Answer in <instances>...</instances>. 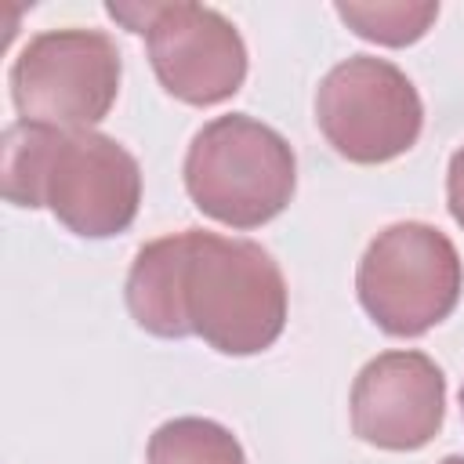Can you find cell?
<instances>
[{
  "label": "cell",
  "mask_w": 464,
  "mask_h": 464,
  "mask_svg": "<svg viewBox=\"0 0 464 464\" xmlns=\"http://www.w3.org/2000/svg\"><path fill=\"white\" fill-rule=\"evenodd\" d=\"M315 123L337 156L352 163H388L402 156L424 123L410 76L370 54L334 65L315 91Z\"/></svg>",
  "instance_id": "8992f818"
},
{
  "label": "cell",
  "mask_w": 464,
  "mask_h": 464,
  "mask_svg": "<svg viewBox=\"0 0 464 464\" xmlns=\"http://www.w3.org/2000/svg\"><path fill=\"white\" fill-rule=\"evenodd\" d=\"M439 464H464V457H442Z\"/></svg>",
  "instance_id": "4fadbf2b"
},
{
  "label": "cell",
  "mask_w": 464,
  "mask_h": 464,
  "mask_svg": "<svg viewBox=\"0 0 464 464\" xmlns=\"http://www.w3.org/2000/svg\"><path fill=\"white\" fill-rule=\"evenodd\" d=\"M446 199H450V214H453V221L464 228V149H457L453 160H450Z\"/></svg>",
  "instance_id": "7c38bea8"
},
{
  "label": "cell",
  "mask_w": 464,
  "mask_h": 464,
  "mask_svg": "<svg viewBox=\"0 0 464 464\" xmlns=\"http://www.w3.org/2000/svg\"><path fill=\"white\" fill-rule=\"evenodd\" d=\"M141 203L138 160L98 130L54 127L36 174V207L76 236L105 239L123 232Z\"/></svg>",
  "instance_id": "52a82bcc"
},
{
  "label": "cell",
  "mask_w": 464,
  "mask_h": 464,
  "mask_svg": "<svg viewBox=\"0 0 464 464\" xmlns=\"http://www.w3.org/2000/svg\"><path fill=\"white\" fill-rule=\"evenodd\" d=\"M337 14L355 29L362 40L384 44V47H406L420 40L431 22L439 18V4H337Z\"/></svg>",
  "instance_id": "8fae6325"
},
{
  "label": "cell",
  "mask_w": 464,
  "mask_h": 464,
  "mask_svg": "<svg viewBox=\"0 0 464 464\" xmlns=\"http://www.w3.org/2000/svg\"><path fill=\"white\" fill-rule=\"evenodd\" d=\"M460 286L457 246L424 221H399L377 232L355 272L366 315L392 337H417L439 326L457 308Z\"/></svg>",
  "instance_id": "3957f363"
},
{
  "label": "cell",
  "mask_w": 464,
  "mask_h": 464,
  "mask_svg": "<svg viewBox=\"0 0 464 464\" xmlns=\"http://www.w3.org/2000/svg\"><path fill=\"white\" fill-rule=\"evenodd\" d=\"M294 185L297 160L286 138L243 112L210 120L185 156L192 203L232 228H257L283 214Z\"/></svg>",
  "instance_id": "7a4b0ae2"
},
{
  "label": "cell",
  "mask_w": 464,
  "mask_h": 464,
  "mask_svg": "<svg viewBox=\"0 0 464 464\" xmlns=\"http://www.w3.org/2000/svg\"><path fill=\"white\" fill-rule=\"evenodd\" d=\"M185 319L225 355L265 352L286 326V283L272 254L250 239L188 228Z\"/></svg>",
  "instance_id": "6da1fadb"
},
{
  "label": "cell",
  "mask_w": 464,
  "mask_h": 464,
  "mask_svg": "<svg viewBox=\"0 0 464 464\" xmlns=\"http://www.w3.org/2000/svg\"><path fill=\"white\" fill-rule=\"evenodd\" d=\"M149 464H246L236 435L207 417H178L152 431Z\"/></svg>",
  "instance_id": "30bf717a"
},
{
  "label": "cell",
  "mask_w": 464,
  "mask_h": 464,
  "mask_svg": "<svg viewBox=\"0 0 464 464\" xmlns=\"http://www.w3.org/2000/svg\"><path fill=\"white\" fill-rule=\"evenodd\" d=\"M188 228L145 243L127 272V308L134 323L156 337H188L185 319Z\"/></svg>",
  "instance_id": "9c48e42d"
},
{
  "label": "cell",
  "mask_w": 464,
  "mask_h": 464,
  "mask_svg": "<svg viewBox=\"0 0 464 464\" xmlns=\"http://www.w3.org/2000/svg\"><path fill=\"white\" fill-rule=\"evenodd\" d=\"M460 413H464V384H460Z\"/></svg>",
  "instance_id": "5bb4252c"
},
{
  "label": "cell",
  "mask_w": 464,
  "mask_h": 464,
  "mask_svg": "<svg viewBox=\"0 0 464 464\" xmlns=\"http://www.w3.org/2000/svg\"><path fill=\"white\" fill-rule=\"evenodd\" d=\"M120 91V51L98 29L33 36L11 65V98L22 120L87 130L105 120Z\"/></svg>",
  "instance_id": "5b68a950"
},
{
  "label": "cell",
  "mask_w": 464,
  "mask_h": 464,
  "mask_svg": "<svg viewBox=\"0 0 464 464\" xmlns=\"http://www.w3.org/2000/svg\"><path fill=\"white\" fill-rule=\"evenodd\" d=\"M446 413V377L424 352H384L352 384V428L377 450H420Z\"/></svg>",
  "instance_id": "ba28073f"
},
{
  "label": "cell",
  "mask_w": 464,
  "mask_h": 464,
  "mask_svg": "<svg viewBox=\"0 0 464 464\" xmlns=\"http://www.w3.org/2000/svg\"><path fill=\"white\" fill-rule=\"evenodd\" d=\"M130 33H145L152 69L185 105H218L243 87L246 47L236 25L203 4H109Z\"/></svg>",
  "instance_id": "277c9868"
}]
</instances>
